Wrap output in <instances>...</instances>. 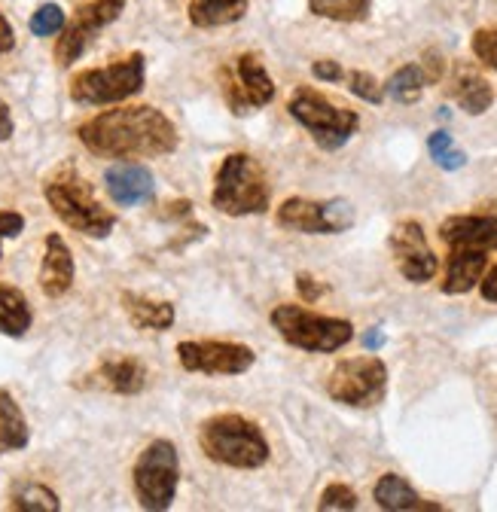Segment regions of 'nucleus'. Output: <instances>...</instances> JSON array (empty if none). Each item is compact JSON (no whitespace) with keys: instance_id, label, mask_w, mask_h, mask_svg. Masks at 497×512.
<instances>
[{"instance_id":"nucleus-7","label":"nucleus","mask_w":497,"mask_h":512,"mask_svg":"<svg viewBox=\"0 0 497 512\" xmlns=\"http://www.w3.org/2000/svg\"><path fill=\"white\" fill-rule=\"evenodd\" d=\"M147 61L141 52H132L104 68H86L71 80V101L83 107H107L119 104L144 89Z\"/></svg>"},{"instance_id":"nucleus-9","label":"nucleus","mask_w":497,"mask_h":512,"mask_svg":"<svg viewBox=\"0 0 497 512\" xmlns=\"http://www.w3.org/2000/svg\"><path fill=\"white\" fill-rule=\"evenodd\" d=\"M327 394L333 403L348 409H372L388 394V366L382 357H348L333 366L327 378Z\"/></svg>"},{"instance_id":"nucleus-5","label":"nucleus","mask_w":497,"mask_h":512,"mask_svg":"<svg viewBox=\"0 0 497 512\" xmlns=\"http://www.w3.org/2000/svg\"><path fill=\"white\" fill-rule=\"evenodd\" d=\"M272 327L278 330V336L308 354H336L342 351L351 339H354V324L345 317H330V314H318L305 305H293L284 302L278 305L272 314Z\"/></svg>"},{"instance_id":"nucleus-32","label":"nucleus","mask_w":497,"mask_h":512,"mask_svg":"<svg viewBox=\"0 0 497 512\" xmlns=\"http://www.w3.org/2000/svg\"><path fill=\"white\" fill-rule=\"evenodd\" d=\"M470 49L488 71L497 74V28H479L470 40Z\"/></svg>"},{"instance_id":"nucleus-16","label":"nucleus","mask_w":497,"mask_h":512,"mask_svg":"<svg viewBox=\"0 0 497 512\" xmlns=\"http://www.w3.org/2000/svg\"><path fill=\"white\" fill-rule=\"evenodd\" d=\"M77 278V266H74V253L68 247V241L58 232H49L43 241V263H40V290L49 299H61Z\"/></svg>"},{"instance_id":"nucleus-6","label":"nucleus","mask_w":497,"mask_h":512,"mask_svg":"<svg viewBox=\"0 0 497 512\" xmlns=\"http://www.w3.org/2000/svg\"><path fill=\"white\" fill-rule=\"evenodd\" d=\"M287 113L305 128L312 141L327 150L336 153L342 150L360 128V113L351 107H342L336 101H330L327 95H321L318 89L299 86L290 101H287Z\"/></svg>"},{"instance_id":"nucleus-35","label":"nucleus","mask_w":497,"mask_h":512,"mask_svg":"<svg viewBox=\"0 0 497 512\" xmlns=\"http://www.w3.org/2000/svg\"><path fill=\"white\" fill-rule=\"evenodd\" d=\"M22 232H25V217L19 211H0V244L7 238H19ZM0 256H4V250H0Z\"/></svg>"},{"instance_id":"nucleus-18","label":"nucleus","mask_w":497,"mask_h":512,"mask_svg":"<svg viewBox=\"0 0 497 512\" xmlns=\"http://www.w3.org/2000/svg\"><path fill=\"white\" fill-rule=\"evenodd\" d=\"M446 247L497 250V214H455L440 223Z\"/></svg>"},{"instance_id":"nucleus-21","label":"nucleus","mask_w":497,"mask_h":512,"mask_svg":"<svg viewBox=\"0 0 497 512\" xmlns=\"http://www.w3.org/2000/svg\"><path fill=\"white\" fill-rule=\"evenodd\" d=\"M372 500H376L379 509L388 512H415V509H443L440 503H427L421 500V494L397 473H385L376 488H372Z\"/></svg>"},{"instance_id":"nucleus-30","label":"nucleus","mask_w":497,"mask_h":512,"mask_svg":"<svg viewBox=\"0 0 497 512\" xmlns=\"http://www.w3.org/2000/svg\"><path fill=\"white\" fill-rule=\"evenodd\" d=\"M65 10H61L58 4H40L28 22L31 34L34 37H52V34H61V28H65Z\"/></svg>"},{"instance_id":"nucleus-41","label":"nucleus","mask_w":497,"mask_h":512,"mask_svg":"<svg viewBox=\"0 0 497 512\" xmlns=\"http://www.w3.org/2000/svg\"><path fill=\"white\" fill-rule=\"evenodd\" d=\"M363 345H366V351H379V348L385 345V333H382V330H369V333L363 336Z\"/></svg>"},{"instance_id":"nucleus-4","label":"nucleus","mask_w":497,"mask_h":512,"mask_svg":"<svg viewBox=\"0 0 497 512\" xmlns=\"http://www.w3.org/2000/svg\"><path fill=\"white\" fill-rule=\"evenodd\" d=\"M211 205L226 217L266 214L272 205V183L266 168L251 153H229L214 174Z\"/></svg>"},{"instance_id":"nucleus-27","label":"nucleus","mask_w":497,"mask_h":512,"mask_svg":"<svg viewBox=\"0 0 497 512\" xmlns=\"http://www.w3.org/2000/svg\"><path fill=\"white\" fill-rule=\"evenodd\" d=\"M10 509H16V512H58L61 500L43 482H22L10 494Z\"/></svg>"},{"instance_id":"nucleus-26","label":"nucleus","mask_w":497,"mask_h":512,"mask_svg":"<svg viewBox=\"0 0 497 512\" xmlns=\"http://www.w3.org/2000/svg\"><path fill=\"white\" fill-rule=\"evenodd\" d=\"M427 86H430V83H427V77H424V71H421V64H403V68H397V71L388 77V83H385L382 89H385V95L394 98L397 104H415V101L424 95Z\"/></svg>"},{"instance_id":"nucleus-39","label":"nucleus","mask_w":497,"mask_h":512,"mask_svg":"<svg viewBox=\"0 0 497 512\" xmlns=\"http://www.w3.org/2000/svg\"><path fill=\"white\" fill-rule=\"evenodd\" d=\"M13 46H16V31H13L10 19L0 13V55H7Z\"/></svg>"},{"instance_id":"nucleus-28","label":"nucleus","mask_w":497,"mask_h":512,"mask_svg":"<svg viewBox=\"0 0 497 512\" xmlns=\"http://www.w3.org/2000/svg\"><path fill=\"white\" fill-rule=\"evenodd\" d=\"M372 0H308V10H312L318 19H330V22H363L369 16Z\"/></svg>"},{"instance_id":"nucleus-38","label":"nucleus","mask_w":497,"mask_h":512,"mask_svg":"<svg viewBox=\"0 0 497 512\" xmlns=\"http://www.w3.org/2000/svg\"><path fill=\"white\" fill-rule=\"evenodd\" d=\"M479 293H482L485 302L497 305V266L485 269V275H482V281H479Z\"/></svg>"},{"instance_id":"nucleus-19","label":"nucleus","mask_w":497,"mask_h":512,"mask_svg":"<svg viewBox=\"0 0 497 512\" xmlns=\"http://www.w3.org/2000/svg\"><path fill=\"white\" fill-rule=\"evenodd\" d=\"M485 269H488V250H479V247H449L446 275H443L440 290L446 296H464L473 287H479Z\"/></svg>"},{"instance_id":"nucleus-13","label":"nucleus","mask_w":497,"mask_h":512,"mask_svg":"<svg viewBox=\"0 0 497 512\" xmlns=\"http://www.w3.org/2000/svg\"><path fill=\"white\" fill-rule=\"evenodd\" d=\"M177 363L202 375H241L257 363L254 348L223 339H190L177 345Z\"/></svg>"},{"instance_id":"nucleus-3","label":"nucleus","mask_w":497,"mask_h":512,"mask_svg":"<svg viewBox=\"0 0 497 512\" xmlns=\"http://www.w3.org/2000/svg\"><path fill=\"white\" fill-rule=\"evenodd\" d=\"M43 196L61 223L86 238H107L116 226V217L98 202L92 183L74 165H65L46 177Z\"/></svg>"},{"instance_id":"nucleus-37","label":"nucleus","mask_w":497,"mask_h":512,"mask_svg":"<svg viewBox=\"0 0 497 512\" xmlns=\"http://www.w3.org/2000/svg\"><path fill=\"white\" fill-rule=\"evenodd\" d=\"M296 290L305 302H318L324 296V287L318 284V278L312 275H296Z\"/></svg>"},{"instance_id":"nucleus-10","label":"nucleus","mask_w":497,"mask_h":512,"mask_svg":"<svg viewBox=\"0 0 497 512\" xmlns=\"http://www.w3.org/2000/svg\"><path fill=\"white\" fill-rule=\"evenodd\" d=\"M275 223L299 235H339L354 226V208L345 199H284L275 211Z\"/></svg>"},{"instance_id":"nucleus-8","label":"nucleus","mask_w":497,"mask_h":512,"mask_svg":"<svg viewBox=\"0 0 497 512\" xmlns=\"http://www.w3.org/2000/svg\"><path fill=\"white\" fill-rule=\"evenodd\" d=\"M135 497L147 512H162L174 503L180 485V458L171 439H153L132 470Z\"/></svg>"},{"instance_id":"nucleus-2","label":"nucleus","mask_w":497,"mask_h":512,"mask_svg":"<svg viewBox=\"0 0 497 512\" xmlns=\"http://www.w3.org/2000/svg\"><path fill=\"white\" fill-rule=\"evenodd\" d=\"M199 445L208 461L232 470H260L272 455L263 430L238 412H220L202 421Z\"/></svg>"},{"instance_id":"nucleus-15","label":"nucleus","mask_w":497,"mask_h":512,"mask_svg":"<svg viewBox=\"0 0 497 512\" xmlns=\"http://www.w3.org/2000/svg\"><path fill=\"white\" fill-rule=\"evenodd\" d=\"M147 366L135 357H110L101 360L89 375H86V388L107 391V394H122V397H135L147 388Z\"/></svg>"},{"instance_id":"nucleus-24","label":"nucleus","mask_w":497,"mask_h":512,"mask_svg":"<svg viewBox=\"0 0 497 512\" xmlns=\"http://www.w3.org/2000/svg\"><path fill=\"white\" fill-rule=\"evenodd\" d=\"M34 324V311L19 287L0 284V336L22 339Z\"/></svg>"},{"instance_id":"nucleus-22","label":"nucleus","mask_w":497,"mask_h":512,"mask_svg":"<svg viewBox=\"0 0 497 512\" xmlns=\"http://www.w3.org/2000/svg\"><path fill=\"white\" fill-rule=\"evenodd\" d=\"M452 98L455 104L470 113V116H482L491 104H494V86L473 68H461L452 80Z\"/></svg>"},{"instance_id":"nucleus-33","label":"nucleus","mask_w":497,"mask_h":512,"mask_svg":"<svg viewBox=\"0 0 497 512\" xmlns=\"http://www.w3.org/2000/svg\"><path fill=\"white\" fill-rule=\"evenodd\" d=\"M357 506H360V500H357L354 488H348L342 482L327 485L324 494H321V500H318V509L321 512H330V509H357Z\"/></svg>"},{"instance_id":"nucleus-14","label":"nucleus","mask_w":497,"mask_h":512,"mask_svg":"<svg viewBox=\"0 0 497 512\" xmlns=\"http://www.w3.org/2000/svg\"><path fill=\"white\" fill-rule=\"evenodd\" d=\"M391 256L397 263V272L409 281V284H427L437 278L440 272V260L437 253L430 250L424 226L418 220H400L388 238Z\"/></svg>"},{"instance_id":"nucleus-12","label":"nucleus","mask_w":497,"mask_h":512,"mask_svg":"<svg viewBox=\"0 0 497 512\" xmlns=\"http://www.w3.org/2000/svg\"><path fill=\"white\" fill-rule=\"evenodd\" d=\"M122 10H126V0H89V4H83L74 13V19L65 22L61 37L55 43L58 68H71L74 61H80L89 43L98 37V31L113 25L122 16Z\"/></svg>"},{"instance_id":"nucleus-31","label":"nucleus","mask_w":497,"mask_h":512,"mask_svg":"<svg viewBox=\"0 0 497 512\" xmlns=\"http://www.w3.org/2000/svg\"><path fill=\"white\" fill-rule=\"evenodd\" d=\"M345 80H348V92L357 95L360 101H366V104H382L385 101L382 83L369 71H351V74H345Z\"/></svg>"},{"instance_id":"nucleus-36","label":"nucleus","mask_w":497,"mask_h":512,"mask_svg":"<svg viewBox=\"0 0 497 512\" xmlns=\"http://www.w3.org/2000/svg\"><path fill=\"white\" fill-rule=\"evenodd\" d=\"M421 71H424V77H427V83H430V86H433V83H440V77H443V71H446L443 55L427 52V55H424V61H421Z\"/></svg>"},{"instance_id":"nucleus-11","label":"nucleus","mask_w":497,"mask_h":512,"mask_svg":"<svg viewBox=\"0 0 497 512\" xmlns=\"http://www.w3.org/2000/svg\"><path fill=\"white\" fill-rule=\"evenodd\" d=\"M220 92L229 104L232 113L244 116L254 113L275 98V80L263 68L260 55L254 52H241L232 64L220 71Z\"/></svg>"},{"instance_id":"nucleus-23","label":"nucleus","mask_w":497,"mask_h":512,"mask_svg":"<svg viewBox=\"0 0 497 512\" xmlns=\"http://www.w3.org/2000/svg\"><path fill=\"white\" fill-rule=\"evenodd\" d=\"M28 442H31V427L25 421L22 406L7 388H0V455L22 452Z\"/></svg>"},{"instance_id":"nucleus-34","label":"nucleus","mask_w":497,"mask_h":512,"mask_svg":"<svg viewBox=\"0 0 497 512\" xmlns=\"http://www.w3.org/2000/svg\"><path fill=\"white\" fill-rule=\"evenodd\" d=\"M312 74H315V80H321V83H342L345 80V68L339 61H333V58H318L315 64H312Z\"/></svg>"},{"instance_id":"nucleus-17","label":"nucleus","mask_w":497,"mask_h":512,"mask_svg":"<svg viewBox=\"0 0 497 512\" xmlns=\"http://www.w3.org/2000/svg\"><path fill=\"white\" fill-rule=\"evenodd\" d=\"M104 186H107L110 199L119 208H135V205H144L153 196L156 180H153V171L147 165L119 162V165H110L104 171Z\"/></svg>"},{"instance_id":"nucleus-20","label":"nucleus","mask_w":497,"mask_h":512,"mask_svg":"<svg viewBox=\"0 0 497 512\" xmlns=\"http://www.w3.org/2000/svg\"><path fill=\"white\" fill-rule=\"evenodd\" d=\"M122 302V311L132 320L138 330H147V333H165L174 327V305L171 302H159V299H150L144 293H132L126 290L119 296Z\"/></svg>"},{"instance_id":"nucleus-40","label":"nucleus","mask_w":497,"mask_h":512,"mask_svg":"<svg viewBox=\"0 0 497 512\" xmlns=\"http://www.w3.org/2000/svg\"><path fill=\"white\" fill-rule=\"evenodd\" d=\"M10 138H13V113L4 101H0V144L10 141Z\"/></svg>"},{"instance_id":"nucleus-1","label":"nucleus","mask_w":497,"mask_h":512,"mask_svg":"<svg viewBox=\"0 0 497 512\" xmlns=\"http://www.w3.org/2000/svg\"><path fill=\"white\" fill-rule=\"evenodd\" d=\"M80 144L101 159H150L177 150V125L156 107H116L101 110L77 128Z\"/></svg>"},{"instance_id":"nucleus-25","label":"nucleus","mask_w":497,"mask_h":512,"mask_svg":"<svg viewBox=\"0 0 497 512\" xmlns=\"http://www.w3.org/2000/svg\"><path fill=\"white\" fill-rule=\"evenodd\" d=\"M247 16V0H190V22L196 28H223Z\"/></svg>"},{"instance_id":"nucleus-29","label":"nucleus","mask_w":497,"mask_h":512,"mask_svg":"<svg viewBox=\"0 0 497 512\" xmlns=\"http://www.w3.org/2000/svg\"><path fill=\"white\" fill-rule=\"evenodd\" d=\"M427 153H430V159L437 162L443 171H458V168H464L467 165V156L455 147V141H452V135L449 132H433L430 138H427Z\"/></svg>"}]
</instances>
